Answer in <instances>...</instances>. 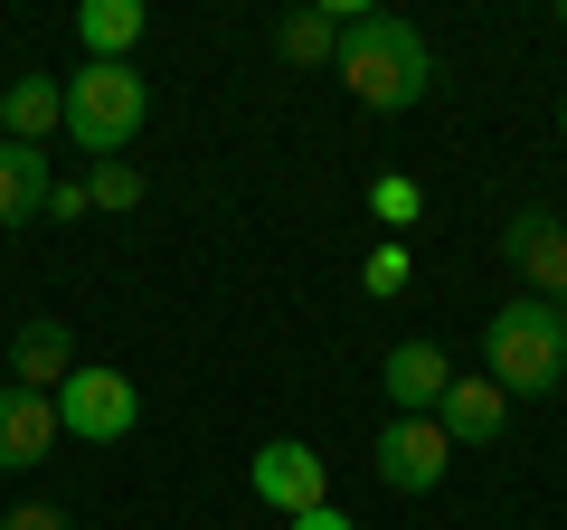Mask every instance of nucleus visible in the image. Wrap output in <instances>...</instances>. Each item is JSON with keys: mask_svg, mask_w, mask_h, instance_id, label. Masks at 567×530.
<instances>
[{"mask_svg": "<svg viewBox=\"0 0 567 530\" xmlns=\"http://www.w3.org/2000/svg\"><path fill=\"white\" fill-rule=\"evenodd\" d=\"M48 190H58L48 152H29V143H0V227H29V218H48Z\"/></svg>", "mask_w": 567, "mask_h": 530, "instance_id": "obj_13", "label": "nucleus"}, {"mask_svg": "<svg viewBox=\"0 0 567 530\" xmlns=\"http://www.w3.org/2000/svg\"><path fill=\"white\" fill-rule=\"evenodd\" d=\"M142 114H152V85H142L133 67L85 58L76 77H66V133H76V152H95V162H123V143L142 133Z\"/></svg>", "mask_w": 567, "mask_h": 530, "instance_id": "obj_3", "label": "nucleus"}, {"mask_svg": "<svg viewBox=\"0 0 567 530\" xmlns=\"http://www.w3.org/2000/svg\"><path fill=\"white\" fill-rule=\"evenodd\" d=\"M369 208H379L388 227H406V218H416V181H379V190H369Z\"/></svg>", "mask_w": 567, "mask_h": 530, "instance_id": "obj_17", "label": "nucleus"}, {"mask_svg": "<svg viewBox=\"0 0 567 530\" xmlns=\"http://www.w3.org/2000/svg\"><path fill=\"white\" fill-rule=\"evenodd\" d=\"M85 208H95V200H85V181H58V190H48V218H85Z\"/></svg>", "mask_w": 567, "mask_h": 530, "instance_id": "obj_20", "label": "nucleus"}, {"mask_svg": "<svg viewBox=\"0 0 567 530\" xmlns=\"http://www.w3.org/2000/svg\"><path fill=\"white\" fill-rule=\"evenodd\" d=\"M406 285V246H369V294H398Z\"/></svg>", "mask_w": 567, "mask_h": 530, "instance_id": "obj_18", "label": "nucleus"}, {"mask_svg": "<svg viewBox=\"0 0 567 530\" xmlns=\"http://www.w3.org/2000/svg\"><path fill=\"white\" fill-rule=\"evenodd\" d=\"M142 29H152V10H142V0H85V10H76V39L95 48L104 67H133Z\"/></svg>", "mask_w": 567, "mask_h": 530, "instance_id": "obj_14", "label": "nucleus"}, {"mask_svg": "<svg viewBox=\"0 0 567 530\" xmlns=\"http://www.w3.org/2000/svg\"><path fill=\"white\" fill-rule=\"evenodd\" d=\"M58 427L85 436V446H123V436L142 427V388L123 379V369H95V360H85L76 379L58 388Z\"/></svg>", "mask_w": 567, "mask_h": 530, "instance_id": "obj_4", "label": "nucleus"}, {"mask_svg": "<svg viewBox=\"0 0 567 530\" xmlns=\"http://www.w3.org/2000/svg\"><path fill=\"white\" fill-rule=\"evenodd\" d=\"M483 360H492V388L502 398H548L567 379V323L558 304H502L483 332Z\"/></svg>", "mask_w": 567, "mask_h": 530, "instance_id": "obj_2", "label": "nucleus"}, {"mask_svg": "<svg viewBox=\"0 0 567 530\" xmlns=\"http://www.w3.org/2000/svg\"><path fill=\"white\" fill-rule=\"evenodd\" d=\"M0 530H76V521H66L58 502H20V511H10V521H0Z\"/></svg>", "mask_w": 567, "mask_h": 530, "instance_id": "obj_19", "label": "nucleus"}, {"mask_svg": "<svg viewBox=\"0 0 567 530\" xmlns=\"http://www.w3.org/2000/svg\"><path fill=\"white\" fill-rule=\"evenodd\" d=\"M284 530H360V521H341V511L322 502V511H303V521H284Z\"/></svg>", "mask_w": 567, "mask_h": 530, "instance_id": "obj_21", "label": "nucleus"}, {"mask_svg": "<svg viewBox=\"0 0 567 530\" xmlns=\"http://www.w3.org/2000/svg\"><path fill=\"white\" fill-rule=\"evenodd\" d=\"M85 200L95 208H142V171L133 162H95L85 171Z\"/></svg>", "mask_w": 567, "mask_h": 530, "instance_id": "obj_16", "label": "nucleus"}, {"mask_svg": "<svg viewBox=\"0 0 567 530\" xmlns=\"http://www.w3.org/2000/svg\"><path fill=\"white\" fill-rule=\"evenodd\" d=\"M558 123H567V104H558Z\"/></svg>", "mask_w": 567, "mask_h": 530, "instance_id": "obj_23", "label": "nucleus"}, {"mask_svg": "<svg viewBox=\"0 0 567 530\" xmlns=\"http://www.w3.org/2000/svg\"><path fill=\"white\" fill-rule=\"evenodd\" d=\"M48 133H66V85L58 77H10V85H0V143L39 152Z\"/></svg>", "mask_w": 567, "mask_h": 530, "instance_id": "obj_11", "label": "nucleus"}, {"mask_svg": "<svg viewBox=\"0 0 567 530\" xmlns=\"http://www.w3.org/2000/svg\"><path fill=\"white\" fill-rule=\"evenodd\" d=\"M379 388H388V408H398V417H435V408H445V388H454V360L435 342H398L379 360Z\"/></svg>", "mask_w": 567, "mask_h": 530, "instance_id": "obj_8", "label": "nucleus"}, {"mask_svg": "<svg viewBox=\"0 0 567 530\" xmlns=\"http://www.w3.org/2000/svg\"><path fill=\"white\" fill-rule=\"evenodd\" d=\"M76 332L58 323V313H39V323H20V342H10V379L20 388H39V398H58L66 379H76Z\"/></svg>", "mask_w": 567, "mask_h": 530, "instance_id": "obj_10", "label": "nucleus"}, {"mask_svg": "<svg viewBox=\"0 0 567 530\" xmlns=\"http://www.w3.org/2000/svg\"><path fill=\"white\" fill-rule=\"evenodd\" d=\"M246 483H256V502H275L284 521H303V511H322V502H331V465L303 446V436H275V446H256Z\"/></svg>", "mask_w": 567, "mask_h": 530, "instance_id": "obj_5", "label": "nucleus"}, {"mask_svg": "<svg viewBox=\"0 0 567 530\" xmlns=\"http://www.w3.org/2000/svg\"><path fill=\"white\" fill-rule=\"evenodd\" d=\"M331 77L350 85L360 114H406V104H425V85H435V48L406 20H388V10H360V20L341 29V67H331Z\"/></svg>", "mask_w": 567, "mask_h": 530, "instance_id": "obj_1", "label": "nucleus"}, {"mask_svg": "<svg viewBox=\"0 0 567 530\" xmlns=\"http://www.w3.org/2000/svg\"><path fill=\"white\" fill-rule=\"evenodd\" d=\"M502 256L539 285V304H567V227L548 218V208H520V218L502 227Z\"/></svg>", "mask_w": 567, "mask_h": 530, "instance_id": "obj_9", "label": "nucleus"}, {"mask_svg": "<svg viewBox=\"0 0 567 530\" xmlns=\"http://www.w3.org/2000/svg\"><path fill=\"white\" fill-rule=\"evenodd\" d=\"M58 398H39V388H20V379H0V473H29V465H48L58 455Z\"/></svg>", "mask_w": 567, "mask_h": 530, "instance_id": "obj_7", "label": "nucleus"}, {"mask_svg": "<svg viewBox=\"0 0 567 530\" xmlns=\"http://www.w3.org/2000/svg\"><path fill=\"white\" fill-rule=\"evenodd\" d=\"M360 20V0H322V10H293V20L275 29L284 67H341V29Z\"/></svg>", "mask_w": 567, "mask_h": 530, "instance_id": "obj_12", "label": "nucleus"}, {"mask_svg": "<svg viewBox=\"0 0 567 530\" xmlns=\"http://www.w3.org/2000/svg\"><path fill=\"white\" fill-rule=\"evenodd\" d=\"M369 465H379L388 492H435V483H445V465H454V436L435 427V417H388L379 446H369Z\"/></svg>", "mask_w": 567, "mask_h": 530, "instance_id": "obj_6", "label": "nucleus"}, {"mask_svg": "<svg viewBox=\"0 0 567 530\" xmlns=\"http://www.w3.org/2000/svg\"><path fill=\"white\" fill-rule=\"evenodd\" d=\"M558 29H567V10H558Z\"/></svg>", "mask_w": 567, "mask_h": 530, "instance_id": "obj_22", "label": "nucleus"}, {"mask_svg": "<svg viewBox=\"0 0 567 530\" xmlns=\"http://www.w3.org/2000/svg\"><path fill=\"white\" fill-rule=\"evenodd\" d=\"M502 417H511V398H502L492 379H454L445 408H435V427H445L454 446H492V436H502Z\"/></svg>", "mask_w": 567, "mask_h": 530, "instance_id": "obj_15", "label": "nucleus"}]
</instances>
